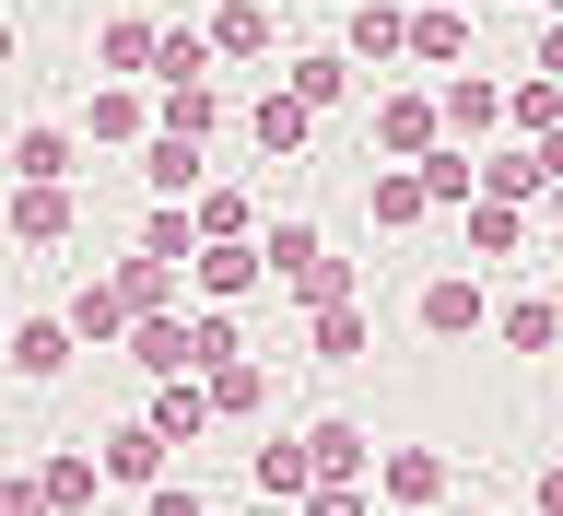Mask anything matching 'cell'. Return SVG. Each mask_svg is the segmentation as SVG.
I'll use <instances>...</instances> for the list:
<instances>
[{
	"instance_id": "obj_5",
	"label": "cell",
	"mask_w": 563,
	"mask_h": 516,
	"mask_svg": "<svg viewBox=\"0 0 563 516\" xmlns=\"http://www.w3.org/2000/svg\"><path fill=\"white\" fill-rule=\"evenodd\" d=\"M376 141L422 165V153H434V106H422V95H387V106H376Z\"/></svg>"
},
{
	"instance_id": "obj_27",
	"label": "cell",
	"mask_w": 563,
	"mask_h": 516,
	"mask_svg": "<svg viewBox=\"0 0 563 516\" xmlns=\"http://www.w3.org/2000/svg\"><path fill=\"white\" fill-rule=\"evenodd\" d=\"M505 118H528V130H563V83H517V95H505Z\"/></svg>"
},
{
	"instance_id": "obj_9",
	"label": "cell",
	"mask_w": 563,
	"mask_h": 516,
	"mask_svg": "<svg viewBox=\"0 0 563 516\" xmlns=\"http://www.w3.org/2000/svg\"><path fill=\"white\" fill-rule=\"evenodd\" d=\"M141 364H153V376H188V364H200V341H188L176 317H141Z\"/></svg>"
},
{
	"instance_id": "obj_25",
	"label": "cell",
	"mask_w": 563,
	"mask_h": 516,
	"mask_svg": "<svg viewBox=\"0 0 563 516\" xmlns=\"http://www.w3.org/2000/svg\"><path fill=\"white\" fill-rule=\"evenodd\" d=\"M505 341H517V352H552L563 341V306H505Z\"/></svg>"
},
{
	"instance_id": "obj_40",
	"label": "cell",
	"mask_w": 563,
	"mask_h": 516,
	"mask_svg": "<svg viewBox=\"0 0 563 516\" xmlns=\"http://www.w3.org/2000/svg\"><path fill=\"white\" fill-rule=\"evenodd\" d=\"M0 59H12V24H0Z\"/></svg>"
},
{
	"instance_id": "obj_28",
	"label": "cell",
	"mask_w": 563,
	"mask_h": 516,
	"mask_svg": "<svg viewBox=\"0 0 563 516\" xmlns=\"http://www.w3.org/2000/svg\"><path fill=\"white\" fill-rule=\"evenodd\" d=\"M470 246L505 259V246H517V200H470Z\"/></svg>"
},
{
	"instance_id": "obj_22",
	"label": "cell",
	"mask_w": 563,
	"mask_h": 516,
	"mask_svg": "<svg viewBox=\"0 0 563 516\" xmlns=\"http://www.w3.org/2000/svg\"><path fill=\"white\" fill-rule=\"evenodd\" d=\"M153 59H165L153 24H106V70H153Z\"/></svg>"
},
{
	"instance_id": "obj_8",
	"label": "cell",
	"mask_w": 563,
	"mask_h": 516,
	"mask_svg": "<svg viewBox=\"0 0 563 516\" xmlns=\"http://www.w3.org/2000/svg\"><path fill=\"white\" fill-rule=\"evenodd\" d=\"M258 271H271V259H258V246H200V294H246V282H258Z\"/></svg>"
},
{
	"instance_id": "obj_7",
	"label": "cell",
	"mask_w": 563,
	"mask_h": 516,
	"mask_svg": "<svg viewBox=\"0 0 563 516\" xmlns=\"http://www.w3.org/2000/svg\"><path fill=\"white\" fill-rule=\"evenodd\" d=\"M12 176H24V188H59L70 176V130H24L12 141Z\"/></svg>"
},
{
	"instance_id": "obj_38",
	"label": "cell",
	"mask_w": 563,
	"mask_h": 516,
	"mask_svg": "<svg viewBox=\"0 0 563 516\" xmlns=\"http://www.w3.org/2000/svg\"><path fill=\"white\" fill-rule=\"evenodd\" d=\"M540 70H563V12H552V35H540Z\"/></svg>"
},
{
	"instance_id": "obj_3",
	"label": "cell",
	"mask_w": 563,
	"mask_h": 516,
	"mask_svg": "<svg viewBox=\"0 0 563 516\" xmlns=\"http://www.w3.org/2000/svg\"><path fill=\"white\" fill-rule=\"evenodd\" d=\"M422 329H434V341H457V329H482V282H422Z\"/></svg>"
},
{
	"instance_id": "obj_19",
	"label": "cell",
	"mask_w": 563,
	"mask_h": 516,
	"mask_svg": "<svg viewBox=\"0 0 563 516\" xmlns=\"http://www.w3.org/2000/svg\"><path fill=\"white\" fill-rule=\"evenodd\" d=\"M470 188H482L470 153H422V200H470Z\"/></svg>"
},
{
	"instance_id": "obj_21",
	"label": "cell",
	"mask_w": 563,
	"mask_h": 516,
	"mask_svg": "<svg viewBox=\"0 0 563 516\" xmlns=\"http://www.w3.org/2000/svg\"><path fill=\"white\" fill-rule=\"evenodd\" d=\"M352 47H364V59H387V47H411V24H399L387 0H364V12H352Z\"/></svg>"
},
{
	"instance_id": "obj_37",
	"label": "cell",
	"mask_w": 563,
	"mask_h": 516,
	"mask_svg": "<svg viewBox=\"0 0 563 516\" xmlns=\"http://www.w3.org/2000/svg\"><path fill=\"white\" fill-rule=\"evenodd\" d=\"M540 516H563V470H540Z\"/></svg>"
},
{
	"instance_id": "obj_24",
	"label": "cell",
	"mask_w": 563,
	"mask_h": 516,
	"mask_svg": "<svg viewBox=\"0 0 563 516\" xmlns=\"http://www.w3.org/2000/svg\"><path fill=\"white\" fill-rule=\"evenodd\" d=\"M306 482H317L306 447H258V493H306Z\"/></svg>"
},
{
	"instance_id": "obj_20",
	"label": "cell",
	"mask_w": 563,
	"mask_h": 516,
	"mask_svg": "<svg viewBox=\"0 0 563 516\" xmlns=\"http://www.w3.org/2000/svg\"><path fill=\"white\" fill-rule=\"evenodd\" d=\"M141 259H200V223H188V211H153V223H141Z\"/></svg>"
},
{
	"instance_id": "obj_4",
	"label": "cell",
	"mask_w": 563,
	"mask_h": 516,
	"mask_svg": "<svg viewBox=\"0 0 563 516\" xmlns=\"http://www.w3.org/2000/svg\"><path fill=\"white\" fill-rule=\"evenodd\" d=\"M70 364V317H24L12 329V376H59Z\"/></svg>"
},
{
	"instance_id": "obj_36",
	"label": "cell",
	"mask_w": 563,
	"mask_h": 516,
	"mask_svg": "<svg viewBox=\"0 0 563 516\" xmlns=\"http://www.w3.org/2000/svg\"><path fill=\"white\" fill-rule=\"evenodd\" d=\"M153 516H200V493H176V482H153Z\"/></svg>"
},
{
	"instance_id": "obj_29",
	"label": "cell",
	"mask_w": 563,
	"mask_h": 516,
	"mask_svg": "<svg viewBox=\"0 0 563 516\" xmlns=\"http://www.w3.org/2000/svg\"><path fill=\"white\" fill-rule=\"evenodd\" d=\"M211 411H258V364H211Z\"/></svg>"
},
{
	"instance_id": "obj_17",
	"label": "cell",
	"mask_w": 563,
	"mask_h": 516,
	"mask_svg": "<svg viewBox=\"0 0 563 516\" xmlns=\"http://www.w3.org/2000/svg\"><path fill=\"white\" fill-rule=\"evenodd\" d=\"M306 458L329 470V482H352V470H364V435H352V422H317V435H306Z\"/></svg>"
},
{
	"instance_id": "obj_2",
	"label": "cell",
	"mask_w": 563,
	"mask_h": 516,
	"mask_svg": "<svg viewBox=\"0 0 563 516\" xmlns=\"http://www.w3.org/2000/svg\"><path fill=\"white\" fill-rule=\"evenodd\" d=\"M482 200H552V165L505 141V153H482Z\"/></svg>"
},
{
	"instance_id": "obj_32",
	"label": "cell",
	"mask_w": 563,
	"mask_h": 516,
	"mask_svg": "<svg viewBox=\"0 0 563 516\" xmlns=\"http://www.w3.org/2000/svg\"><path fill=\"white\" fill-rule=\"evenodd\" d=\"M200 235H211V246L246 235V200H235V188H211V200H200Z\"/></svg>"
},
{
	"instance_id": "obj_34",
	"label": "cell",
	"mask_w": 563,
	"mask_h": 516,
	"mask_svg": "<svg viewBox=\"0 0 563 516\" xmlns=\"http://www.w3.org/2000/svg\"><path fill=\"white\" fill-rule=\"evenodd\" d=\"M141 130V95H95V141H130Z\"/></svg>"
},
{
	"instance_id": "obj_33",
	"label": "cell",
	"mask_w": 563,
	"mask_h": 516,
	"mask_svg": "<svg viewBox=\"0 0 563 516\" xmlns=\"http://www.w3.org/2000/svg\"><path fill=\"white\" fill-rule=\"evenodd\" d=\"M317 352H364V317H352V306H317Z\"/></svg>"
},
{
	"instance_id": "obj_30",
	"label": "cell",
	"mask_w": 563,
	"mask_h": 516,
	"mask_svg": "<svg viewBox=\"0 0 563 516\" xmlns=\"http://www.w3.org/2000/svg\"><path fill=\"white\" fill-rule=\"evenodd\" d=\"M47 505H95V458H47Z\"/></svg>"
},
{
	"instance_id": "obj_12",
	"label": "cell",
	"mask_w": 563,
	"mask_h": 516,
	"mask_svg": "<svg viewBox=\"0 0 563 516\" xmlns=\"http://www.w3.org/2000/svg\"><path fill=\"white\" fill-rule=\"evenodd\" d=\"M200 422H211V387H165V399H153V435H165V447H188Z\"/></svg>"
},
{
	"instance_id": "obj_15",
	"label": "cell",
	"mask_w": 563,
	"mask_h": 516,
	"mask_svg": "<svg viewBox=\"0 0 563 516\" xmlns=\"http://www.w3.org/2000/svg\"><path fill=\"white\" fill-rule=\"evenodd\" d=\"M422 211H434L422 200V165H387L376 176V223H422Z\"/></svg>"
},
{
	"instance_id": "obj_14",
	"label": "cell",
	"mask_w": 563,
	"mask_h": 516,
	"mask_svg": "<svg viewBox=\"0 0 563 516\" xmlns=\"http://www.w3.org/2000/svg\"><path fill=\"white\" fill-rule=\"evenodd\" d=\"M282 95H306V106H341V95H352V59H329V47H317V59H294V83H282Z\"/></svg>"
},
{
	"instance_id": "obj_6",
	"label": "cell",
	"mask_w": 563,
	"mask_h": 516,
	"mask_svg": "<svg viewBox=\"0 0 563 516\" xmlns=\"http://www.w3.org/2000/svg\"><path fill=\"white\" fill-rule=\"evenodd\" d=\"M130 294H118V282H82V294H70V341H106V329H130Z\"/></svg>"
},
{
	"instance_id": "obj_39",
	"label": "cell",
	"mask_w": 563,
	"mask_h": 516,
	"mask_svg": "<svg viewBox=\"0 0 563 516\" xmlns=\"http://www.w3.org/2000/svg\"><path fill=\"white\" fill-rule=\"evenodd\" d=\"M540 165H552V188H563V130H552V141H540Z\"/></svg>"
},
{
	"instance_id": "obj_16",
	"label": "cell",
	"mask_w": 563,
	"mask_h": 516,
	"mask_svg": "<svg viewBox=\"0 0 563 516\" xmlns=\"http://www.w3.org/2000/svg\"><path fill=\"white\" fill-rule=\"evenodd\" d=\"M211 47H235V59H258V47H271V12H258V0H223V24H211Z\"/></svg>"
},
{
	"instance_id": "obj_26",
	"label": "cell",
	"mask_w": 563,
	"mask_h": 516,
	"mask_svg": "<svg viewBox=\"0 0 563 516\" xmlns=\"http://www.w3.org/2000/svg\"><path fill=\"white\" fill-rule=\"evenodd\" d=\"M446 118H457V130H470V141H482L493 118H505V95H493V83H457V95H446Z\"/></svg>"
},
{
	"instance_id": "obj_1",
	"label": "cell",
	"mask_w": 563,
	"mask_h": 516,
	"mask_svg": "<svg viewBox=\"0 0 563 516\" xmlns=\"http://www.w3.org/2000/svg\"><path fill=\"white\" fill-rule=\"evenodd\" d=\"M141 176H153L165 200H188V188H200V141H188V130H153V141H141Z\"/></svg>"
},
{
	"instance_id": "obj_18",
	"label": "cell",
	"mask_w": 563,
	"mask_h": 516,
	"mask_svg": "<svg viewBox=\"0 0 563 516\" xmlns=\"http://www.w3.org/2000/svg\"><path fill=\"white\" fill-rule=\"evenodd\" d=\"M12 235H70V188H24L12 200Z\"/></svg>"
},
{
	"instance_id": "obj_23",
	"label": "cell",
	"mask_w": 563,
	"mask_h": 516,
	"mask_svg": "<svg viewBox=\"0 0 563 516\" xmlns=\"http://www.w3.org/2000/svg\"><path fill=\"white\" fill-rule=\"evenodd\" d=\"M211 118H223V106H211V83H165V130H188V141H200Z\"/></svg>"
},
{
	"instance_id": "obj_10",
	"label": "cell",
	"mask_w": 563,
	"mask_h": 516,
	"mask_svg": "<svg viewBox=\"0 0 563 516\" xmlns=\"http://www.w3.org/2000/svg\"><path fill=\"white\" fill-rule=\"evenodd\" d=\"M106 470H118V482H165V435H153V422H130V435L106 447Z\"/></svg>"
},
{
	"instance_id": "obj_41",
	"label": "cell",
	"mask_w": 563,
	"mask_h": 516,
	"mask_svg": "<svg viewBox=\"0 0 563 516\" xmlns=\"http://www.w3.org/2000/svg\"><path fill=\"white\" fill-rule=\"evenodd\" d=\"M552 223H563V188H552Z\"/></svg>"
},
{
	"instance_id": "obj_13",
	"label": "cell",
	"mask_w": 563,
	"mask_h": 516,
	"mask_svg": "<svg viewBox=\"0 0 563 516\" xmlns=\"http://www.w3.org/2000/svg\"><path fill=\"white\" fill-rule=\"evenodd\" d=\"M306 118H317L306 95H258V118H246V130L271 141V153H294V141H306Z\"/></svg>"
},
{
	"instance_id": "obj_11",
	"label": "cell",
	"mask_w": 563,
	"mask_h": 516,
	"mask_svg": "<svg viewBox=\"0 0 563 516\" xmlns=\"http://www.w3.org/2000/svg\"><path fill=\"white\" fill-rule=\"evenodd\" d=\"M387 493H399V505H434V493H446V458L399 447V458H387Z\"/></svg>"
},
{
	"instance_id": "obj_35",
	"label": "cell",
	"mask_w": 563,
	"mask_h": 516,
	"mask_svg": "<svg viewBox=\"0 0 563 516\" xmlns=\"http://www.w3.org/2000/svg\"><path fill=\"white\" fill-rule=\"evenodd\" d=\"M317 516H364V493H352V482H329V493H317Z\"/></svg>"
},
{
	"instance_id": "obj_31",
	"label": "cell",
	"mask_w": 563,
	"mask_h": 516,
	"mask_svg": "<svg viewBox=\"0 0 563 516\" xmlns=\"http://www.w3.org/2000/svg\"><path fill=\"white\" fill-rule=\"evenodd\" d=\"M457 47H470V35H457V12H422V24H411V59H457Z\"/></svg>"
}]
</instances>
